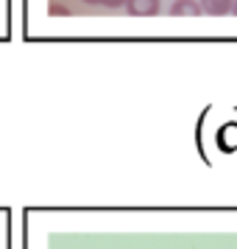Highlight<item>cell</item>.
<instances>
[{
	"label": "cell",
	"instance_id": "cell-1",
	"mask_svg": "<svg viewBox=\"0 0 237 249\" xmlns=\"http://www.w3.org/2000/svg\"><path fill=\"white\" fill-rule=\"evenodd\" d=\"M126 9L134 17H154L159 14V0H126Z\"/></svg>",
	"mask_w": 237,
	"mask_h": 249
},
{
	"label": "cell",
	"instance_id": "cell-2",
	"mask_svg": "<svg viewBox=\"0 0 237 249\" xmlns=\"http://www.w3.org/2000/svg\"><path fill=\"white\" fill-rule=\"evenodd\" d=\"M170 14H176V17H195V14H201V3L198 0H176L170 6Z\"/></svg>",
	"mask_w": 237,
	"mask_h": 249
},
{
	"label": "cell",
	"instance_id": "cell-3",
	"mask_svg": "<svg viewBox=\"0 0 237 249\" xmlns=\"http://www.w3.org/2000/svg\"><path fill=\"white\" fill-rule=\"evenodd\" d=\"M232 3H235V0H201V12L204 14H215V17L232 14Z\"/></svg>",
	"mask_w": 237,
	"mask_h": 249
},
{
	"label": "cell",
	"instance_id": "cell-4",
	"mask_svg": "<svg viewBox=\"0 0 237 249\" xmlns=\"http://www.w3.org/2000/svg\"><path fill=\"white\" fill-rule=\"evenodd\" d=\"M47 12L53 14V17H67V14H70V9H64V6H56V3H53V6H50Z\"/></svg>",
	"mask_w": 237,
	"mask_h": 249
},
{
	"label": "cell",
	"instance_id": "cell-5",
	"mask_svg": "<svg viewBox=\"0 0 237 249\" xmlns=\"http://www.w3.org/2000/svg\"><path fill=\"white\" fill-rule=\"evenodd\" d=\"M103 6H109V9H120V6H126V0H101Z\"/></svg>",
	"mask_w": 237,
	"mask_h": 249
},
{
	"label": "cell",
	"instance_id": "cell-6",
	"mask_svg": "<svg viewBox=\"0 0 237 249\" xmlns=\"http://www.w3.org/2000/svg\"><path fill=\"white\" fill-rule=\"evenodd\" d=\"M84 3H90V6H98V3H101V0H84Z\"/></svg>",
	"mask_w": 237,
	"mask_h": 249
},
{
	"label": "cell",
	"instance_id": "cell-7",
	"mask_svg": "<svg viewBox=\"0 0 237 249\" xmlns=\"http://www.w3.org/2000/svg\"><path fill=\"white\" fill-rule=\"evenodd\" d=\"M232 14H237V0H235V3H232Z\"/></svg>",
	"mask_w": 237,
	"mask_h": 249
}]
</instances>
